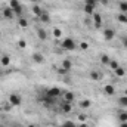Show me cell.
Instances as JSON below:
<instances>
[{
  "label": "cell",
  "instance_id": "8d00e7d4",
  "mask_svg": "<svg viewBox=\"0 0 127 127\" xmlns=\"http://www.w3.org/2000/svg\"><path fill=\"white\" fill-rule=\"evenodd\" d=\"M1 35H3V34H1V31H0V38H1Z\"/></svg>",
  "mask_w": 127,
  "mask_h": 127
},
{
  "label": "cell",
  "instance_id": "9a60e30c",
  "mask_svg": "<svg viewBox=\"0 0 127 127\" xmlns=\"http://www.w3.org/2000/svg\"><path fill=\"white\" fill-rule=\"evenodd\" d=\"M92 106V100L90 99H81L80 100V108L81 109H89Z\"/></svg>",
  "mask_w": 127,
  "mask_h": 127
},
{
  "label": "cell",
  "instance_id": "83f0119b",
  "mask_svg": "<svg viewBox=\"0 0 127 127\" xmlns=\"http://www.w3.org/2000/svg\"><path fill=\"white\" fill-rule=\"evenodd\" d=\"M120 10H121L123 13L127 12V1H121V3H120Z\"/></svg>",
  "mask_w": 127,
  "mask_h": 127
},
{
  "label": "cell",
  "instance_id": "5b68a950",
  "mask_svg": "<svg viewBox=\"0 0 127 127\" xmlns=\"http://www.w3.org/2000/svg\"><path fill=\"white\" fill-rule=\"evenodd\" d=\"M1 15H3V18H6V19H9V21H10V19H13V18L16 16V15H15V12H13L9 6H7V7H3Z\"/></svg>",
  "mask_w": 127,
  "mask_h": 127
},
{
  "label": "cell",
  "instance_id": "b9f144b4",
  "mask_svg": "<svg viewBox=\"0 0 127 127\" xmlns=\"http://www.w3.org/2000/svg\"><path fill=\"white\" fill-rule=\"evenodd\" d=\"M0 127H1V126H0Z\"/></svg>",
  "mask_w": 127,
  "mask_h": 127
},
{
  "label": "cell",
  "instance_id": "4dcf8cb0",
  "mask_svg": "<svg viewBox=\"0 0 127 127\" xmlns=\"http://www.w3.org/2000/svg\"><path fill=\"white\" fill-rule=\"evenodd\" d=\"M80 49H81V50H87V49H89V43L81 41V43H80Z\"/></svg>",
  "mask_w": 127,
  "mask_h": 127
},
{
  "label": "cell",
  "instance_id": "e575fe53",
  "mask_svg": "<svg viewBox=\"0 0 127 127\" xmlns=\"http://www.w3.org/2000/svg\"><path fill=\"white\" fill-rule=\"evenodd\" d=\"M30 1H31V3H38L40 0H30Z\"/></svg>",
  "mask_w": 127,
  "mask_h": 127
},
{
  "label": "cell",
  "instance_id": "60d3db41",
  "mask_svg": "<svg viewBox=\"0 0 127 127\" xmlns=\"http://www.w3.org/2000/svg\"><path fill=\"white\" fill-rule=\"evenodd\" d=\"M59 127H61V126H59Z\"/></svg>",
  "mask_w": 127,
  "mask_h": 127
},
{
  "label": "cell",
  "instance_id": "74e56055",
  "mask_svg": "<svg viewBox=\"0 0 127 127\" xmlns=\"http://www.w3.org/2000/svg\"><path fill=\"white\" fill-rule=\"evenodd\" d=\"M126 95H127V89H126Z\"/></svg>",
  "mask_w": 127,
  "mask_h": 127
},
{
  "label": "cell",
  "instance_id": "cb8c5ba5",
  "mask_svg": "<svg viewBox=\"0 0 127 127\" xmlns=\"http://www.w3.org/2000/svg\"><path fill=\"white\" fill-rule=\"evenodd\" d=\"M18 24H19V27H21V28H27V27H28V21H27L24 16H19Z\"/></svg>",
  "mask_w": 127,
  "mask_h": 127
},
{
  "label": "cell",
  "instance_id": "f1b7e54d",
  "mask_svg": "<svg viewBox=\"0 0 127 127\" xmlns=\"http://www.w3.org/2000/svg\"><path fill=\"white\" fill-rule=\"evenodd\" d=\"M18 46H19L21 49H25V47H27V41L21 38V40H18Z\"/></svg>",
  "mask_w": 127,
  "mask_h": 127
},
{
  "label": "cell",
  "instance_id": "7402d4cb",
  "mask_svg": "<svg viewBox=\"0 0 127 127\" xmlns=\"http://www.w3.org/2000/svg\"><path fill=\"white\" fill-rule=\"evenodd\" d=\"M71 109H72V105H71V103H68V102H64L62 103V111L65 114H69Z\"/></svg>",
  "mask_w": 127,
  "mask_h": 127
},
{
  "label": "cell",
  "instance_id": "5bb4252c",
  "mask_svg": "<svg viewBox=\"0 0 127 127\" xmlns=\"http://www.w3.org/2000/svg\"><path fill=\"white\" fill-rule=\"evenodd\" d=\"M38 19H40V22H43V24H49V22H50V15L43 10V13L38 16Z\"/></svg>",
  "mask_w": 127,
  "mask_h": 127
},
{
  "label": "cell",
  "instance_id": "e0dca14e",
  "mask_svg": "<svg viewBox=\"0 0 127 127\" xmlns=\"http://www.w3.org/2000/svg\"><path fill=\"white\" fill-rule=\"evenodd\" d=\"M109 61H111V58H109V56H108L106 53H102V55L99 56V62L102 64V65H106V66H108Z\"/></svg>",
  "mask_w": 127,
  "mask_h": 127
},
{
  "label": "cell",
  "instance_id": "d6986e66",
  "mask_svg": "<svg viewBox=\"0 0 127 127\" xmlns=\"http://www.w3.org/2000/svg\"><path fill=\"white\" fill-rule=\"evenodd\" d=\"M32 13H34L35 16H40V15L43 13V9L40 7V4H32Z\"/></svg>",
  "mask_w": 127,
  "mask_h": 127
},
{
  "label": "cell",
  "instance_id": "f35d334b",
  "mask_svg": "<svg viewBox=\"0 0 127 127\" xmlns=\"http://www.w3.org/2000/svg\"><path fill=\"white\" fill-rule=\"evenodd\" d=\"M0 53H1V49H0Z\"/></svg>",
  "mask_w": 127,
  "mask_h": 127
},
{
  "label": "cell",
  "instance_id": "30bf717a",
  "mask_svg": "<svg viewBox=\"0 0 127 127\" xmlns=\"http://www.w3.org/2000/svg\"><path fill=\"white\" fill-rule=\"evenodd\" d=\"M37 37H38V40H41V41H46L47 40V32L44 28H37Z\"/></svg>",
  "mask_w": 127,
  "mask_h": 127
},
{
  "label": "cell",
  "instance_id": "d4e9b609",
  "mask_svg": "<svg viewBox=\"0 0 127 127\" xmlns=\"http://www.w3.org/2000/svg\"><path fill=\"white\" fill-rule=\"evenodd\" d=\"M108 66L114 71V69H117V68L120 66V62H118V61H115V59H111V61H109V64H108Z\"/></svg>",
  "mask_w": 127,
  "mask_h": 127
},
{
  "label": "cell",
  "instance_id": "277c9868",
  "mask_svg": "<svg viewBox=\"0 0 127 127\" xmlns=\"http://www.w3.org/2000/svg\"><path fill=\"white\" fill-rule=\"evenodd\" d=\"M31 59L34 64H44V55L41 52H32Z\"/></svg>",
  "mask_w": 127,
  "mask_h": 127
},
{
  "label": "cell",
  "instance_id": "836d02e7",
  "mask_svg": "<svg viewBox=\"0 0 127 127\" xmlns=\"http://www.w3.org/2000/svg\"><path fill=\"white\" fill-rule=\"evenodd\" d=\"M120 127H127V123H120Z\"/></svg>",
  "mask_w": 127,
  "mask_h": 127
},
{
  "label": "cell",
  "instance_id": "484cf974",
  "mask_svg": "<svg viewBox=\"0 0 127 127\" xmlns=\"http://www.w3.org/2000/svg\"><path fill=\"white\" fill-rule=\"evenodd\" d=\"M61 127H78V124H75L74 121L68 120V121H64V124H62Z\"/></svg>",
  "mask_w": 127,
  "mask_h": 127
},
{
  "label": "cell",
  "instance_id": "3957f363",
  "mask_svg": "<svg viewBox=\"0 0 127 127\" xmlns=\"http://www.w3.org/2000/svg\"><path fill=\"white\" fill-rule=\"evenodd\" d=\"M7 100H9L10 106H19L22 103V96L19 93H10L9 97H7Z\"/></svg>",
  "mask_w": 127,
  "mask_h": 127
},
{
  "label": "cell",
  "instance_id": "ffe728a7",
  "mask_svg": "<svg viewBox=\"0 0 127 127\" xmlns=\"http://www.w3.org/2000/svg\"><path fill=\"white\" fill-rule=\"evenodd\" d=\"M0 64H1L3 66L10 65V56H9V55H3V56H1V59H0Z\"/></svg>",
  "mask_w": 127,
  "mask_h": 127
},
{
  "label": "cell",
  "instance_id": "2e32d148",
  "mask_svg": "<svg viewBox=\"0 0 127 127\" xmlns=\"http://www.w3.org/2000/svg\"><path fill=\"white\" fill-rule=\"evenodd\" d=\"M103 92L108 96H112V95H115V87H114L112 84H106V86L103 87Z\"/></svg>",
  "mask_w": 127,
  "mask_h": 127
},
{
  "label": "cell",
  "instance_id": "ab89813d",
  "mask_svg": "<svg viewBox=\"0 0 127 127\" xmlns=\"http://www.w3.org/2000/svg\"><path fill=\"white\" fill-rule=\"evenodd\" d=\"M95 1H97V0H95Z\"/></svg>",
  "mask_w": 127,
  "mask_h": 127
},
{
  "label": "cell",
  "instance_id": "d6a6232c",
  "mask_svg": "<svg viewBox=\"0 0 127 127\" xmlns=\"http://www.w3.org/2000/svg\"><path fill=\"white\" fill-rule=\"evenodd\" d=\"M78 127H89V124H87V121H84V123H80Z\"/></svg>",
  "mask_w": 127,
  "mask_h": 127
},
{
  "label": "cell",
  "instance_id": "7c38bea8",
  "mask_svg": "<svg viewBox=\"0 0 127 127\" xmlns=\"http://www.w3.org/2000/svg\"><path fill=\"white\" fill-rule=\"evenodd\" d=\"M93 25H95V28H100L102 27V16L100 15L93 13Z\"/></svg>",
  "mask_w": 127,
  "mask_h": 127
},
{
  "label": "cell",
  "instance_id": "8992f818",
  "mask_svg": "<svg viewBox=\"0 0 127 127\" xmlns=\"http://www.w3.org/2000/svg\"><path fill=\"white\" fill-rule=\"evenodd\" d=\"M114 37H115V31L112 28H105L103 30V40L105 41H111V40H114Z\"/></svg>",
  "mask_w": 127,
  "mask_h": 127
},
{
  "label": "cell",
  "instance_id": "603a6c76",
  "mask_svg": "<svg viewBox=\"0 0 127 127\" xmlns=\"http://www.w3.org/2000/svg\"><path fill=\"white\" fill-rule=\"evenodd\" d=\"M118 105H120L121 108H127V95H123L118 99Z\"/></svg>",
  "mask_w": 127,
  "mask_h": 127
},
{
  "label": "cell",
  "instance_id": "f546056e",
  "mask_svg": "<svg viewBox=\"0 0 127 127\" xmlns=\"http://www.w3.org/2000/svg\"><path fill=\"white\" fill-rule=\"evenodd\" d=\"M118 21H120V22H127V15H126V13L118 15Z\"/></svg>",
  "mask_w": 127,
  "mask_h": 127
},
{
  "label": "cell",
  "instance_id": "52a82bcc",
  "mask_svg": "<svg viewBox=\"0 0 127 127\" xmlns=\"http://www.w3.org/2000/svg\"><path fill=\"white\" fill-rule=\"evenodd\" d=\"M62 99L64 102H68V103H72V100L75 99V95L72 93V92H69V90H66V92H62Z\"/></svg>",
  "mask_w": 127,
  "mask_h": 127
},
{
  "label": "cell",
  "instance_id": "4fadbf2b",
  "mask_svg": "<svg viewBox=\"0 0 127 127\" xmlns=\"http://www.w3.org/2000/svg\"><path fill=\"white\" fill-rule=\"evenodd\" d=\"M61 65H62V72H66V71H69L72 68V62L69 59H64Z\"/></svg>",
  "mask_w": 127,
  "mask_h": 127
},
{
  "label": "cell",
  "instance_id": "ba28073f",
  "mask_svg": "<svg viewBox=\"0 0 127 127\" xmlns=\"http://www.w3.org/2000/svg\"><path fill=\"white\" fill-rule=\"evenodd\" d=\"M89 77H90V80H93V81H99V80H102V72L97 71V69H92V71L89 72Z\"/></svg>",
  "mask_w": 127,
  "mask_h": 127
},
{
  "label": "cell",
  "instance_id": "44dd1931",
  "mask_svg": "<svg viewBox=\"0 0 127 127\" xmlns=\"http://www.w3.org/2000/svg\"><path fill=\"white\" fill-rule=\"evenodd\" d=\"M84 12L87 13V15H93V12H95V6L93 4H84Z\"/></svg>",
  "mask_w": 127,
  "mask_h": 127
},
{
  "label": "cell",
  "instance_id": "d590c367",
  "mask_svg": "<svg viewBox=\"0 0 127 127\" xmlns=\"http://www.w3.org/2000/svg\"><path fill=\"white\" fill-rule=\"evenodd\" d=\"M27 127H35V126H32V124H30V126H27Z\"/></svg>",
  "mask_w": 127,
  "mask_h": 127
},
{
  "label": "cell",
  "instance_id": "4316f807",
  "mask_svg": "<svg viewBox=\"0 0 127 127\" xmlns=\"http://www.w3.org/2000/svg\"><path fill=\"white\" fill-rule=\"evenodd\" d=\"M53 35H55L56 38H62V31H61V28H53Z\"/></svg>",
  "mask_w": 127,
  "mask_h": 127
},
{
  "label": "cell",
  "instance_id": "8fae6325",
  "mask_svg": "<svg viewBox=\"0 0 127 127\" xmlns=\"http://www.w3.org/2000/svg\"><path fill=\"white\" fill-rule=\"evenodd\" d=\"M117 118H118V121H120V123H127V111L120 109V111H118V114H117Z\"/></svg>",
  "mask_w": 127,
  "mask_h": 127
},
{
  "label": "cell",
  "instance_id": "9c48e42d",
  "mask_svg": "<svg viewBox=\"0 0 127 127\" xmlns=\"http://www.w3.org/2000/svg\"><path fill=\"white\" fill-rule=\"evenodd\" d=\"M47 95L50 96V97H53V99H55V97H58V96L62 95V92H61L58 87H52V89H49V90H47Z\"/></svg>",
  "mask_w": 127,
  "mask_h": 127
},
{
  "label": "cell",
  "instance_id": "1f68e13d",
  "mask_svg": "<svg viewBox=\"0 0 127 127\" xmlns=\"http://www.w3.org/2000/svg\"><path fill=\"white\" fill-rule=\"evenodd\" d=\"M121 44H123L124 49H127V37H123V38H121Z\"/></svg>",
  "mask_w": 127,
  "mask_h": 127
},
{
  "label": "cell",
  "instance_id": "ac0fdd59",
  "mask_svg": "<svg viewBox=\"0 0 127 127\" xmlns=\"http://www.w3.org/2000/svg\"><path fill=\"white\" fill-rule=\"evenodd\" d=\"M114 74H115L117 77H120V78H121V77H124V75H126V69H124V68L120 65L117 69H114Z\"/></svg>",
  "mask_w": 127,
  "mask_h": 127
},
{
  "label": "cell",
  "instance_id": "7a4b0ae2",
  "mask_svg": "<svg viewBox=\"0 0 127 127\" xmlns=\"http://www.w3.org/2000/svg\"><path fill=\"white\" fill-rule=\"evenodd\" d=\"M9 7L15 12V15H16L18 18L22 16V4H21L19 0H10V1H9Z\"/></svg>",
  "mask_w": 127,
  "mask_h": 127
},
{
  "label": "cell",
  "instance_id": "6da1fadb",
  "mask_svg": "<svg viewBox=\"0 0 127 127\" xmlns=\"http://www.w3.org/2000/svg\"><path fill=\"white\" fill-rule=\"evenodd\" d=\"M61 46H62L64 50H68V52L77 49V43H75V40L71 38V37H62V38H61Z\"/></svg>",
  "mask_w": 127,
  "mask_h": 127
}]
</instances>
